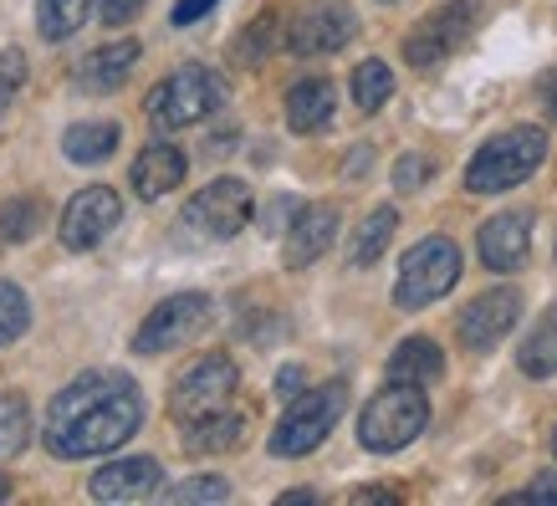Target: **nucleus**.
Segmentation results:
<instances>
[{
	"instance_id": "6e6552de",
	"label": "nucleus",
	"mask_w": 557,
	"mask_h": 506,
	"mask_svg": "<svg viewBox=\"0 0 557 506\" xmlns=\"http://www.w3.org/2000/svg\"><path fill=\"white\" fill-rule=\"evenodd\" d=\"M251 185L246 180H236V174H225V180H210V185L195 195V200L185 205V225L189 236L200 240H236L246 225H251Z\"/></svg>"
},
{
	"instance_id": "20e7f679",
	"label": "nucleus",
	"mask_w": 557,
	"mask_h": 506,
	"mask_svg": "<svg viewBox=\"0 0 557 506\" xmlns=\"http://www.w3.org/2000/svg\"><path fill=\"white\" fill-rule=\"evenodd\" d=\"M343 405H348V384H343V379L302 388L297 399H287V415L271 430V456H312L322 440L333 435Z\"/></svg>"
},
{
	"instance_id": "5701e85b",
	"label": "nucleus",
	"mask_w": 557,
	"mask_h": 506,
	"mask_svg": "<svg viewBox=\"0 0 557 506\" xmlns=\"http://www.w3.org/2000/svg\"><path fill=\"white\" fill-rule=\"evenodd\" d=\"M517 363H522V373H532V379H553L557 373V303L547 307L537 318V328L527 333V343L517 348Z\"/></svg>"
},
{
	"instance_id": "72a5a7b5",
	"label": "nucleus",
	"mask_w": 557,
	"mask_h": 506,
	"mask_svg": "<svg viewBox=\"0 0 557 506\" xmlns=\"http://www.w3.org/2000/svg\"><path fill=\"white\" fill-rule=\"evenodd\" d=\"M144 11V0H102V26H128Z\"/></svg>"
},
{
	"instance_id": "b1692460",
	"label": "nucleus",
	"mask_w": 557,
	"mask_h": 506,
	"mask_svg": "<svg viewBox=\"0 0 557 506\" xmlns=\"http://www.w3.org/2000/svg\"><path fill=\"white\" fill-rule=\"evenodd\" d=\"M41 225H47V205L36 200V195H11V200L0 205V246H21Z\"/></svg>"
},
{
	"instance_id": "6ab92c4d",
	"label": "nucleus",
	"mask_w": 557,
	"mask_h": 506,
	"mask_svg": "<svg viewBox=\"0 0 557 506\" xmlns=\"http://www.w3.org/2000/svg\"><path fill=\"white\" fill-rule=\"evenodd\" d=\"M333 108H338V87L327 77H302L287 92V128L292 134H322L333 123Z\"/></svg>"
},
{
	"instance_id": "a878e982",
	"label": "nucleus",
	"mask_w": 557,
	"mask_h": 506,
	"mask_svg": "<svg viewBox=\"0 0 557 506\" xmlns=\"http://www.w3.org/2000/svg\"><path fill=\"white\" fill-rule=\"evenodd\" d=\"M87 5L92 0H36V32L47 36V41H67L87 21Z\"/></svg>"
},
{
	"instance_id": "79ce46f5",
	"label": "nucleus",
	"mask_w": 557,
	"mask_h": 506,
	"mask_svg": "<svg viewBox=\"0 0 557 506\" xmlns=\"http://www.w3.org/2000/svg\"><path fill=\"white\" fill-rule=\"evenodd\" d=\"M553 456H557V435H553Z\"/></svg>"
},
{
	"instance_id": "dca6fc26",
	"label": "nucleus",
	"mask_w": 557,
	"mask_h": 506,
	"mask_svg": "<svg viewBox=\"0 0 557 506\" xmlns=\"http://www.w3.org/2000/svg\"><path fill=\"white\" fill-rule=\"evenodd\" d=\"M138 41L128 36V41H108V47H92L72 67V87L77 92H119L123 83H128V72L138 67Z\"/></svg>"
},
{
	"instance_id": "c756f323",
	"label": "nucleus",
	"mask_w": 557,
	"mask_h": 506,
	"mask_svg": "<svg viewBox=\"0 0 557 506\" xmlns=\"http://www.w3.org/2000/svg\"><path fill=\"white\" fill-rule=\"evenodd\" d=\"M21 87H26V51L5 47L0 51V119L11 113V102L21 98Z\"/></svg>"
},
{
	"instance_id": "cd10ccee",
	"label": "nucleus",
	"mask_w": 557,
	"mask_h": 506,
	"mask_svg": "<svg viewBox=\"0 0 557 506\" xmlns=\"http://www.w3.org/2000/svg\"><path fill=\"white\" fill-rule=\"evenodd\" d=\"M32 440V409L21 394H0V456H16Z\"/></svg>"
},
{
	"instance_id": "c9c22d12",
	"label": "nucleus",
	"mask_w": 557,
	"mask_h": 506,
	"mask_svg": "<svg viewBox=\"0 0 557 506\" xmlns=\"http://www.w3.org/2000/svg\"><path fill=\"white\" fill-rule=\"evenodd\" d=\"M220 0H174V26H195V21L200 16H210V11H215Z\"/></svg>"
},
{
	"instance_id": "9b49d317",
	"label": "nucleus",
	"mask_w": 557,
	"mask_h": 506,
	"mask_svg": "<svg viewBox=\"0 0 557 506\" xmlns=\"http://www.w3.org/2000/svg\"><path fill=\"white\" fill-rule=\"evenodd\" d=\"M119 220H123L119 189L87 185V189H77V195L67 200L57 236H62V246H67V251H98L102 240L113 236V225H119Z\"/></svg>"
},
{
	"instance_id": "473e14b6",
	"label": "nucleus",
	"mask_w": 557,
	"mask_h": 506,
	"mask_svg": "<svg viewBox=\"0 0 557 506\" xmlns=\"http://www.w3.org/2000/svg\"><path fill=\"white\" fill-rule=\"evenodd\" d=\"M271 32H276V16L267 11V16H256V21H251V32H246V36L236 41V57L246 62V67H256V62H261V57L271 51Z\"/></svg>"
},
{
	"instance_id": "ea45409f",
	"label": "nucleus",
	"mask_w": 557,
	"mask_h": 506,
	"mask_svg": "<svg viewBox=\"0 0 557 506\" xmlns=\"http://www.w3.org/2000/svg\"><path fill=\"white\" fill-rule=\"evenodd\" d=\"M282 502H318V491H307V486H297V491H282Z\"/></svg>"
},
{
	"instance_id": "0eeeda50",
	"label": "nucleus",
	"mask_w": 557,
	"mask_h": 506,
	"mask_svg": "<svg viewBox=\"0 0 557 506\" xmlns=\"http://www.w3.org/2000/svg\"><path fill=\"white\" fill-rule=\"evenodd\" d=\"M210 322H215V303H210L205 292H174V297H164L149 318L138 322L134 354L153 358V354H170V348H185Z\"/></svg>"
},
{
	"instance_id": "58836bf2",
	"label": "nucleus",
	"mask_w": 557,
	"mask_h": 506,
	"mask_svg": "<svg viewBox=\"0 0 557 506\" xmlns=\"http://www.w3.org/2000/svg\"><path fill=\"white\" fill-rule=\"evenodd\" d=\"M354 502H399V491H388V486H358Z\"/></svg>"
},
{
	"instance_id": "412c9836",
	"label": "nucleus",
	"mask_w": 557,
	"mask_h": 506,
	"mask_svg": "<svg viewBox=\"0 0 557 506\" xmlns=\"http://www.w3.org/2000/svg\"><path fill=\"white\" fill-rule=\"evenodd\" d=\"M240 435H246V415H236V409H215V415L185 424V451L189 456H220V451H236Z\"/></svg>"
},
{
	"instance_id": "2f4dec72",
	"label": "nucleus",
	"mask_w": 557,
	"mask_h": 506,
	"mask_svg": "<svg viewBox=\"0 0 557 506\" xmlns=\"http://www.w3.org/2000/svg\"><path fill=\"white\" fill-rule=\"evenodd\" d=\"M231 486L220 476H195V481H180V486L164 491V502H225Z\"/></svg>"
},
{
	"instance_id": "ddd939ff",
	"label": "nucleus",
	"mask_w": 557,
	"mask_h": 506,
	"mask_svg": "<svg viewBox=\"0 0 557 506\" xmlns=\"http://www.w3.org/2000/svg\"><path fill=\"white\" fill-rule=\"evenodd\" d=\"M517 318H522V292L496 287V292H481V297L460 312L456 333H460V343H466L471 354H491V348L517 328Z\"/></svg>"
},
{
	"instance_id": "f3484780",
	"label": "nucleus",
	"mask_w": 557,
	"mask_h": 506,
	"mask_svg": "<svg viewBox=\"0 0 557 506\" xmlns=\"http://www.w3.org/2000/svg\"><path fill=\"white\" fill-rule=\"evenodd\" d=\"M159 491V460L153 456H128L108 460L102 471H92V496L98 502H138Z\"/></svg>"
},
{
	"instance_id": "bb28decb",
	"label": "nucleus",
	"mask_w": 557,
	"mask_h": 506,
	"mask_svg": "<svg viewBox=\"0 0 557 506\" xmlns=\"http://www.w3.org/2000/svg\"><path fill=\"white\" fill-rule=\"evenodd\" d=\"M388 98H394V72H388V62H379V57L358 62L354 67V102L358 108H363V113H379Z\"/></svg>"
},
{
	"instance_id": "7c9ffc66",
	"label": "nucleus",
	"mask_w": 557,
	"mask_h": 506,
	"mask_svg": "<svg viewBox=\"0 0 557 506\" xmlns=\"http://www.w3.org/2000/svg\"><path fill=\"white\" fill-rule=\"evenodd\" d=\"M435 180V159L430 153H399L394 159V189L399 195H414V189H424Z\"/></svg>"
},
{
	"instance_id": "f704fd0d",
	"label": "nucleus",
	"mask_w": 557,
	"mask_h": 506,
	"mask_svg": "<svg viewBox=\"0 0 557 506\" xmlns=\"http://www.w3.org/2000/svg\"><path fill=\"white\" fill-rule=\"evenodd\" d=\"M511 502H557V476H553V471H547V476H537L532 486L511 491Z\"/></svg>"
},
{
	"instance_id": "f8f14e48",
	"label": "nucleus",
	"mask_w": 557,
	"mask_h": 506,
	"mask_svg": "<svg viewBox=\"0 0 557 506\" xmlns=\"http://www.w3.org/2000/svg\"><path fill=\"white\" fill-rule=\"evenodd\" d=\"M354 36H358V16L343 0H312V5H302V11L287 21V51H297V57L343 51Z\"/></svg>"
},
{
	"instance_id": "423d86ee",
	"label": "nucleus",
	"mask_w": 557,
	"mask_h": 506,
	"mask_svg": "<svg viewBox=\"0 0 557 506\" xmlns=\"http://www.w3.org/2000/svg\"><path fill=\"white\" fill-rule=\"evenodd\" d=\"M460 282V246L445 236H424L420 246H409L399 261V282H394V303L405 312L440 303L445 292Z\"/></svg>"
},
{
	"instance_id": "4468645a",
	"label": "nucleus",
	"mask_w": 557,
	"mask_h": 506,
	"mask_svg": "<svg viewBox=\"0 0 557 506\" xmlns=\"http://www.w3.org/2000/svg\"><path fill=\"white\" fill-rule=\"evenodd\" d=\"M333 240H338V205H327V200L297 205L287 236H282V261H287L292 271H302V267H312V261H322Z\"/></svg>"
},
{
	"instance_id": "393cba45",
	"label": "nucleus",
	"mask_w": 557,
	"mask_h": 506,
	"mask_svg": "<svg viewBox=\"0 0 557 506\" xmlns=\"http://www.w3.org/2000/svg\"><path fill=\"white\" fill-rule=\"evenodd\" d=\"M394 225H399V210H394V205L369 210V220L358 225V236H354V267H373V261L384 256V246L394 240Z\"/></svg>"
},
{
	"instance_id": "7ed1b4c3",
	"label": "nucleus",
	"mask_w": 557,
	"mask_h": 506,
	"mask_svg": "<svg viewBox=\"0 0 557 506\" xmlns=\"http://www.w3.org/2000/svg\"><path fill=\"white\" fill-rule=\"evenodd\" d=\"M430 424V399H424V384H394L379 388L363 415H358V445L373 451V456H394L424 435Z\"/></svg>"
},
{
	"instance_id": "9d476101",
	"label": "nucleus",
	"mask_w": 557,
	"mask_h": 506,
	"mask_svg": "<svg viewBox=\"0 0 557 506\" xmlns=\"http://www.w3.org/2000/svg\"><path fill=\"white\" fill-rule=\"evenodd\" d=\"M471 32H475V0H445L405 36V62L420 72L440 67V62H450L466 47Z\"/></svg>"
},
{
	"instance_id": "e433bc0d",
	"label": "nucleus",
	"mask_w": 557,
	"mask_h": 506,
	"mask_svg": "<svg viewBox=\"0 0 557 506\" xmlns=\"http://www.w3.org/2000/svg\"><path fill=\"white\" fill-rule=\"evenodd\" d=\"M302 384H307V373L297 369V363H287V369L276 373V394H282V399H297V394H302Z\"/></svg>"
},
{
	"instance_id": "1a4fd4ad",
	"label": "nucleus",
	"mask_w": 557,
	"mask_h": 506,
	"mask_svg": "<svg viewBox=\"0 0 557 506\" xmlns=\"http://www.w3.org/2000/svg\"><path fill=\"white\" fill-rule=\"evenodd\" d=\"M240 388V373H236V358L231 354H210L200 358L195 369H185L174 379V394H170V415L180 424L189 420H205L215 409L231 405V394Z\"/></svg>"
},
{
	"instance_id": "a211bd4d",
	"label": "nucleus",
	"mask_w": 557,
	"mask_h": 506,
	"mask_svg": "<svg viewBox=\"0 0 557 506\" xmlns=\"http://www.w3.org/2000/svg\"><path fill=\"white\" fill-rule=\"evenodd\" d=\"M185 169H189V159H185V149L180 144H149V149L134 159V195L138 200H159V195H170L174 185H185Z\"/></svg>"
},
{
	"instance_id": "4c0bfd02",
	"label": "nucleus",
	"mask_w": 557,
	"mask_h": 506,
	"mask_svg": "<svg viewBox=\"0 0 557 506\" xmlns=\"http://www.w3.org/2000/svg\"><path fill=\"white\" fill-rule=\"evenodd\" d=\"M537 98H542V108H547V119H557V67H553V72H542Z\"/></svg>"
},
{
	"instance_id": "c85d7f7f",
	"label": "nucleus",
	"mask_w": 557,
	"mask_h": 506,
	"mask_svg": "<svg viewBox=\"0 0 557 506\" xmlns=\"http://www.w3.org/2000/svg\"><path fill=\"white\" fill-rule=\"evenodd\" d=\"M26 328H32V303H26V292H21L16 282H0V348L16 343Z\"/></svg>"
},
{
	"instance_id": "f257e3e1",
	"label": "nucleus",
	"mask_w": 557,
	"mask_h": 506,
	"mask_svg": "<svg viewBox=\"0 0 557 506\" xmlns=\"http://www.w3.org/2000/svg\"><path fill=\"white\" fill-rule=\"evenodd\" d=\"M144 424V394L128 373L92 369L77 373L67 388H57L47 405V451L62 460H87L119 451L128 435Z\"/></svg>"
},
{
	"instance_id": "aec40b11",
	"label": "nucleus",
	"mask_w": 557,
	"mask_h": 506,
	"mask_svg": "<svg viewBox=\"0 0 557 506\" xmlns=\"http://www.w3.org/2000/svg\"><path fill=\"white\" fill-rule=\"evenodd\" d=\"M123 144V128L113 119H87V123H72L62 134V153L72 164H108Z\"/></svg>"
},
{
	"instance_id": "2eb2a0df",
	"label": "nucleus",
	"mask_w": 557,
	"mask_h": 506,
	"mask_svg": "<svg viewBox=\"0 0 557 506\" xmlns=\"http://www.w3.org/2000/svg\"><path fill=\"white\" fill-rule=\"evenodd\" d=\"M475 246H481V261L491 271H522L527 251H532V220L522 210H502V215H491L481 225Z\"/></svg>"
},
{
	"instance_id": "4be33fe9",
	"label": "nucleus",
	"mask_w": 557,
	"mask_h": 506,
	"mask_svg": "<svg viewBox=\"0 0 557 506\" xmlns=\"http://www.w3.org/2000/svg\"><path fill=\"white\" fill-rule=\"evenodd\" d=\"M440 373H445V354L435 348V337H405L388 354V379L399 384H435Z\"/></svg>"
},
{
	"instance_id": "a19ab883",
	"label": "nucleus",
	"mask_w": 557,
	"mask_h": 506,
	"mask_svg": "<svg viewBox=\"0 0 557 506\" xmlns=\"http://www.w3.org/2000/svg\"><path fill=\"white\" fill-rule=\"evenodd\" d=\"M5 496H11V481H5V471H0V502H5Z\"/></svg>"
},
{
	"instance_id": "f03ea898",
	"label": "nucleus",
	"mask_w": 557,
	"mask_h": 506,
	"mask_svg": "<svg viewBox=\"0 0 557 506\" xmlns=\"http://www.w3.org/2000/svg\"><path fill=\"white\" fill-rule=\"evenodd\" d=\"M542 159H547V134H542V128H532V123L507 128V134L486 138V144L475 149V159L466 164V189H471V195L517 189L537 174Z\"/></svg>"
},
{
	"instance_id": "39448f33",
	"label": "nucleus",
	"mask_w": 557,
	"mask_h": 506,
	"mask_svg": "<svg viewBox=\"0 0 557 506\" xmlns=\"http://www.w3.org/2000/svg\"><path fill=\"white\" fill-rule=\"evenodd\" d=\"M220 102H225V83H220V72L210 67H180L170 72L164 83L149 92V123L153 128H189V123H205L215 113Z\"/></svg>"
}]
</instances>
